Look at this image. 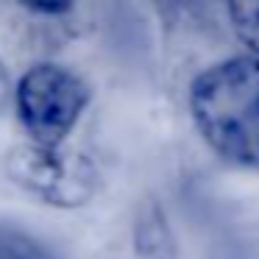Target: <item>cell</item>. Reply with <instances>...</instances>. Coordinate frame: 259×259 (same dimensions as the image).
<instances>
[{
	"instance_id": "cell-1",
	"label": "cell",
	"mask_w": 259,
	"mask_h": 259,
	"mask_svg": "<svg viewBox=\"0 0 259 259\" xmlns=\"http://www.w3.org/2000/svg\"><path fill=\"white\" fill-rule=\"evenodd\" d=\"M187 103L198 137L214 156L259 170V56L240 53L203 67Z\"/></svg>"
},
{
	"instance_id": "cell-2",
	"label": "cell",
	"mask_w": 259,
	"mask_h": 259,
	"mask_svg": "<svg viewBox=\"0 0 259 259\" xmlns=\"http://www.w3.org/2000/svg\"><path fill=\"white\" fill-rule=\"evenodd\" d=\"M12 98L28 142L64 145L90 109L92 90L75 70L39 62L20 75Z\"/></svg>"
},
{
	"instance_id": "cell-3",
	"label": "cell",
	"mask_w": 259,
	"mask_h": 259,
	"mask_svg": "<svg viewBox=\"0 0 259 259\" xmlns=\"http://www.w3.org/2000/svg\"><path fill=\"white\" fill-rule=\"evenodd\" d=\"M6 176L25 195L53 209H81L101 192V167L92 156L64 145H14L6 156Z\"/></svg>"
},
{
	"instance_id": "cell-4",
	"label": "cell",
	"mask_w": 259,
	"mask_h": 259,
	"mask_svg": "<svg viewBox=\"0 0 259 259\" xmlns=\"http://www.w3.org/2000/svg\"><path fill=\"white\" fill-rule=\"evenodd\" d=\"M131 251L137 259H179V237L159 198L148 195L137 203L131 218Z\"/></svg>"
},
{
	"instance_id": "cell-5",
	"label": "cell",
	"mask_w": 259,
	"mask_h": 259,
	"mask_svg": "<svg viewBox=\"0 0 259 259\" xmlns=\"http://www.w3.org/2000/svg\"><path fill=\"white\" fill-rule=\"evenodd\" d=\"M0 259H56V253L20 226L0 223Z\"/></svg>"
},
{
	"instance_id": "cell-6",
	"label": "cell",
	"mask_w": 259,
	"mask_h": 259,
	"mask_svg": "<svg viewBox=\"0 0 259 259\" xmlns=\"http://www.w3.org/2000/svg\"><path fill=\"white\" fill-rule=\"evenodd\" d=\"M226 12L242 48H248L251 56H259V0H226Z\"/></svg>"
},
{
	"instance_id": "cell-7",
	"label": "cell",
	"mask_w": 259,
	"mask_h": 259,
	"mask_svg": "<svg viewBox=\"0 0 259 259\" xmlns=\"http://www.w3.org/2000/svg\"><path fill=\"white\" fill-rule=\"evenodd\" d=\"M17 3L34 14H42V17H59V14L73 12L78 0H17Z\"/></svg>"
},
{
	"instance_id": "cell-8",
	"label": "cell",
	"mask_w": 259,
	"mask_h": 259,
	"mask_svg": "<svg viewBox=\"0 0 259 259\" xmlns=\"http://www.w3.org/2000/svg\"><path fill=\"white\" fill-rule=\"evenodd\" d=\"M9 95H12V81H9V73L3 67V62H0V109L9 103Z\"/></svg>"
}]
</instances>
